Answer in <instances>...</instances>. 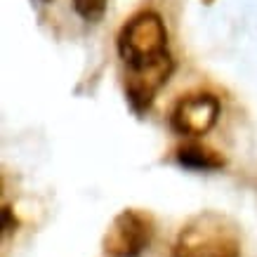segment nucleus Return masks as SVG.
I'll return each instance as SVG.
<instances>
[{
    "mask_svg": "<svg viewBox=\"0 0 257 257\" xmlns=\"http://www.w3.org/2000/svg\"><path fill=\"white\" fill-rule=\"evenodd\" d=\"M172 257H241V231L222 212L203 210L179 229Z\"/></svg>",
    "mask_w": 257,
    "mask_h": 257,
    "instance_id": "nucleus-1",
    "label": "nucleus"
},
{
    "mask_svg": "<svg viewBox=\"0 0 257 257\" xmlns=\"http://www.w3.org/2000/svg\"><path fill=\"white\" fill-rule=\"evenodd\" d=\"M168 52V29L158 12L144 10L118 33V55L127 66H142Z\"/></svg>",
    "mask_w": 257,
    "mask_h": 257,
    "instance_id": "nucleus-2",
    "label": "nucleus"
},
{
    "mask_svg": "<svg viewBox=\"0 0 257 257\" xmlns=\"http://www.w3.org/2000/svg\"><path fill=\"white\" fill-rule=\"evenodd\" d=\"M156 222L147 210L125 208L111 219L101 236V250L106 257H140L151 245Z\"/></svg>",
    "mask_w": 257,
    "mask_h": 257,
    "instance_id": "nucleus-3",
    "label": "nucleus"
},
{
    "mask_svg": "<svg viewBox=\"0 0 257 257\" xmlns=\"http://www.w3.org/2000/svg\"><path fill=\"white\" fill-rule=\"evenodd\" d=\"M219 118V99L210 92H191L177 99L170 113L175 133L187 137H203L215 127Z\"/></svg>",
    "mask_w": 257,
    "mask_h": 257,
    "instance_id": "nucleus-4",
    "label": "nucleus"
},
{
    "mask_svg": "<svg viewBox=\"0 0 257 257\" xmlns=\"http://www.w3.org/2000/svg\"><path fill=\"white\" fill-rule=\"evenodd\" d=\"M172 71H175V62L168 52L154 59V62L142 64V66H130V76L125 80V94H127V101L133 104V109L137 113L151 106L158 90L170 80Z\"/></svg>",
    "mask_w": 257,
    "mask_h": 257,
    "instance_id": "nucleus-5",
    "label": "nucleus"
},
{
    "mask_svg": "<svg viewBox=\"0 0 257 257\" xmlns=\"http://www.w3.org/2000/svg\"><path fill=\"white\" fill-rule=\"evenodd\" d=\"M175 158L182 168H189V170H222L226 165L224 156L215 151V149L205 147V144H184L175 151Z\"/></svg>",
    "mask_w": 257,
    "mask_h": 257,
    "instance_id": "nucleus-6",
    "label": "nucleus"
},
{
    "mask_svg": "<svg viewBox=\"0 0 257 257\" xmlns=\"http://www.w3.org/2000/svg\"><path fill=\"white\" fill-rule=\"evenodd\" d=\"M106 3H109V0H73V10H76V15H78L80 19L94 24L104 17Z\"/></svg>",
    "mask_w": 257,
    "mask_h": 257,
    "instance_id": "nucleus-7",
    "label": "nucleus"
},
{
    "mask_svg": "<svg viewBox=\"0 0 257 257\" xmlns=\"http://www.w3.org/2000/svg\"><path fill=\"white\" fill-rule=\"evenodd\" d=\"M17 224H19V222H17L12 208L5 205V208H3V234H12V231H17Z\"/></svg>",
    "mask_w": 257,
    "mask_h": 257,
    "instance_id": "nucleus-8",
    "label": "nucleus"
},
{
    "mask_svg": "<svg viewBox=\"0 0 257 257\" xmlns=\"http://www.w3.org/2000/svg\"><path fill=\"white\" fill-rule=\"evenodd\" d=\"M43 3H52V0H43Z\"/></svg>",
    "mask_w": 257,
    "mask_h": 257,
    "instance_id": "nucleus-9",
    "label": "nucleus"
}]
</instances>
